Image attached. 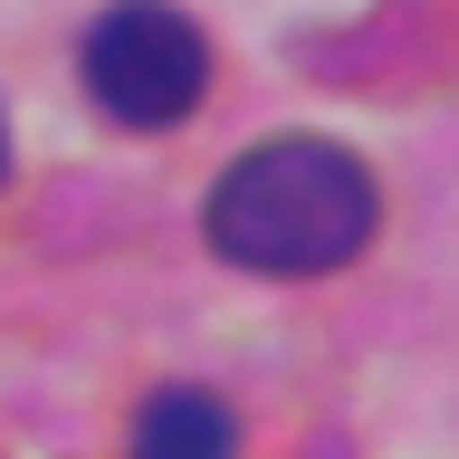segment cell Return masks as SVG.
Masks as SVG:
<instances>
[{
    "mask_svg": "<svg viewBox=\"0 0 459 459\" xmlns=\"http://www.w3.org/2000/svg\"><path fill=\"white\" fill-rule=\"evenodd\" d=\"M134 459H239V421H230L221 393L201 383H172V393L143 402L134 421Z\"/></svg>",
    "mask_w": 459,
    "mask_h": 459,
    "instance_id": "3",
    "label": "cell"
},
{
    "mask_svg": "<svg viewBox=\"0 0 459 459\" xmlns=\"http://www.w3.org/2000/svg\"><path fill=\"white\" fill-rule=\"evenodd\" d=\"M0 182H10V115H0Z\"/></svg>",
    "mask_w": 459,
    "mask_h": 459,
    "instance_id": "4",
    "label": "cell"
},
{
    "mask_svg": "<svg viewBox=\"0 0 459 459\" xmlns=\"http://www.w3.org/2000/svg\"><path fill=\"white\" fill-rule=\"evenodd\" d=\"M373 172L325 134H278L211 182V249L249 278H325L373 239Z\"/></svg>",
    "mask_w": 459,
    "mask_h": 459,
    "instance_id": "1",
    "label": "cell"
},
{
    "mask_svg": "<svg viewBox=\"0 0 459 459\" xmlns=\"http://www.w3.org/2000/svg\"><path fill=\"white\" fill-rule=\"evenodd\" d=\"M77 77H86V96H96L115 125L163 134V125H182V115L211 96V39H201L172 0H115L106 20L86 29Z\"/></svg>",
    "mask_w": 459,
    "mask_h": 459,
    "instance_id": "2",
    "label": "cell"
}]
</instances>
